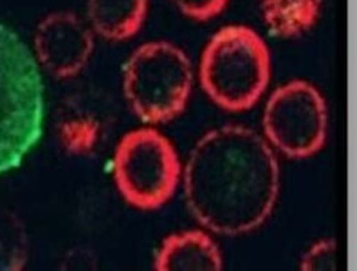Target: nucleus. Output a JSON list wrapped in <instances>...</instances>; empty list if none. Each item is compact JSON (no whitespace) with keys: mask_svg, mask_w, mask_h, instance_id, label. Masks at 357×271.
I'll use <instances>...</instances> for the list:
<instances>
[{"mask_svg":"<svg viewBox=\"0 0 357 271\" xmlns=\"http://www.w3.org/2000/svg\"><path fill=\"white\" fill-rule=\"evenodd\" d=\"M186 205L206 231L238 237L260 228L280 190L275 150L256 131L222 125L190 150L182 171Z\"/></svg>","mask_w":357,"mask_h":271,"instance_id":"obj_1","label":"nucleus"},{"mask_svg":"<svg viewBox=\"0 0 357 271\" xmlns=\"http://www.w3.org/2000/svg\"><path fill=\"white\" fill-rule=\"evenodd\" d=\"M45 98L32 49L0 22V177L20 167L41 139Z\"/></svg>","mask_w":357,"mask_h":271,"instance_id":"obj_2","label":"nucleus"},{"mask_svg":"<svg viewBox=\"0 0 357 271\" xmlns=\"http://www.w3.org/2000/svg\"><path fill=\"white\" fill-rule=\"evenodd\" d=\"M198 75L205 95L218 107L244 112L257 104L269 86L271 51L253 28L227 25L205 44Z\"/></svg>","mask_w":357,"mask_h":271,"instance_id":"obj_3","label":"nucleus"},{"mask_svg":"<svg viewBox=\"0 0 357 271\" xmlns=\"http://www.w3.org/2000/svg\"><path fill=\"white\" fill-rule=\"evenodd\" d=\"M192 86L188 54L169 41L141 44L123 65V96L134 115L149 125L166 123L181 115Z\"/></svg>","mask_w":357,"mask_h":271,"instance_id":"obj_4","label":"nucleus"},{"mask_svg":"<svg viewBox=\"0 0 357 271\" xmlns=\"http://www.w3.org/2000/svg\"><path fill=\"white\" fill-rule=\"evenodd\" d=\"M115 186L130 206L139 210L163 208L182 178L181 158L173 142L155 128L125 134L112 160Z\"/></svg>","mask_w":357,"mask_h":271,"instance_id":"obj_5","label":"nucleus"},{"mask_svg":"<svg viewBox=\"0 0 357 271\" xmlns=\"http://www.w3.org/2000/svg\"><path fill=\"white\" fill-rule=\"evenodd\" d=\"M263 137L294 160L310 158L324 148L328 109L324 96L307 80H291L269 96L263 111Z\"/></svg>","mask_w":357,"mask_h":271,"instance_id":"obj_6","label":"nucleus"},{"mask_svg":"<svg viewBox=\"0 0 357 271\" xmlns=\"http://www.w3.org/2000/svg\"><path fill=\"white\" fill-rule=\"evenodd\" d=\"M95 48V32L73 12H52L33 33L32 54L40 68L57 79L77 76Z\"/></svg>","mask_w":357,"mask_h":271,"instance_id":"obj_7","label":"nucleus"},{"mask_svg":"<svg viewBox=\"0 0 357 271\" xmlns=\"http://www.w3.org/2000/svg\"><path fill=\"white\" fill-rule=\"evenodd\" d=\"M157 271L222 270V252L209 233L199 229L174 232L160 244L154 256Z\"/></svg>","mask_w":357,"mask_h":271,"instance_id":"obj_8","label":"nucleus"},{"mask_svg":"<svg viewBox=\"0 0 357 271\" xmlns=\"http://www.w3.org/2000/svg\"><path fill=\"white\" fill-rule=\"evenodd\" d=\"M87 24L106 41L134 38L144 26L149 0H86Z\"/></svg>","mask_w":357,"mask_h":271,"instance_id":"obj_9","label":"nucleus"},{"mask_svg":"<svg viewBox=\"0 0 357 271\" xmlns=\"http://www.w3.org/2000/svg\"><path fill=\"white\" fill-rule=\"evenodd\" d=\"M323 0H259L261 21L273 37L294 40L318 22Z\"/></svg>","mask_w":357,"mask_h":271,"instance_id":"obj_10","label":"nucleus"},{"mask_svg":"<svg viewBox=\"0 0 357 271\" xmlns=\"http://www.w3.org/2000/svg\"><path fill=\"white\" fill-rule=\"evenodd\" d=\"M60 141L66 151L84 155L93 151L100 135L99 122L89 115H77L66 119L60 125Z\"/></svg>","mask_w":357,"mask_h":271,"instance_id":"obj_11","label":"nucleus"},{"mask_svg":"<svg viewBox=\"0 0 357 271\" xmlns=\"http://www.w3.org/2000/svg\"><path fill=\"white\" fill-rule=\"evenodd\" d=\"M338 265V245L333 238H324L314 242L303 252L299 263L302 271H330Z\"/></svg>","mask_w":357,"mask_h":271,"instance_id":"obj_12","label":"nucleus"},{"mask_svg":"<svg viewBox=\"0 0 357 271\" xmlns=\"http://www.w3.org/2000/svg\"><path fill=\"white\" fill-rule=\"evenodd\" d=\"M170 2L189 20L206 22L221 15L229 0H170Z\"/></svg>","mask_w":357,"mask_h":271,"instance_id":"obj_13","label":"nucleus"}]
</instances>
